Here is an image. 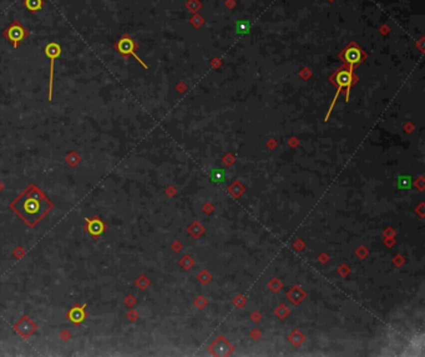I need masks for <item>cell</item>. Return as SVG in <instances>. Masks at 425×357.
I'll return each mask as SVG.
<instances>
[{"label": "cell", "mask_w": 425, "mask_h": 357, "mask_svg": "<svg viewBox=\"0 0 425 357\" xmlns=\"http://www.w3.org/2000/svg\"><path fill=\"white\" fill-rule=\"evenodd\" d=\"M10 208L27 223L35 226L53 209L44 193L34 184H30L22 193L10 204Z\"/></svg>", "instance_id": "cell-1"}, {"label": "cell", "mask_w": 425, "mask_h": 357, "mask_svg": "<svg viewBox=\"0 0 425 357\" xmlns=\"http://www.w3.org/2000/svg\"><path fill=\"white\" fill-rule=\"evenodd\" d=\"M137 49H138L137 41H136L134 38H131L129 34H124V35L120 36L119 40L114 44V50L116 51V53L120 54L123 58L127 59V58H130V56H132V58L136 59V61H137L138 64H141L144 67H145V69H147V65L141 60V58H138L137 54H136V50Z\"/></svg>", "instance_id": "cell-2"}, {"label": "cell", "mask_w": 425, "mask_h": 357, "mask_svg": "<svg viewBox=\"0 0 425 357\" xmlns=\"http://www.w3.org/2000/svg\"><path fill=\"white\" fill-rule=\"evenodd\" d=\"M30 36V31L24 27L19 20L11 21L9 27L3 31V38L5 39L14 49H18L22 41L27 40Z\"/></svg>", "instance_id": "cell-3"}, {"label": "cell", "mask_w": 425, "mask_h": 357, "mask_svg": "<svg viewBox=\"0 0 425 357\" xmlns=\"http://www.w3.org/2000/svg\"><path fill=\"white\" fill-rule=\"evenodd\" d=\"M353 70L354 69H352V67H349V66L343 67V69L339 70V71L334 75L336 82L338 84V90H337L336 95H334L333 102H332V105H330V109L328 110V113L325 115L324 121H328V117H329L330 112H332L334 104H336L337 98H338V96L341 95L342 90L344 89V87L347 89V101H348V98H349V91H350L349 89H350V86H352V82H353Z\"/></svg>", "instance_id": "cell-4"}, {"label": "cell", "mask_w": 425, "mask_h": 357, "mask_svg": "<svg viewBox=\"0 0 425 357\" xmlns=\"http://www.w3.org/2000/svg\"><path fill=\"white\" fill-rule=\"evenodd\" d=\"M61 53H62V49L60 45L58 44V42L53 41V42H49V44L46 45V46L44 47V54L46 55V58L49 59L50 61V78H49V96H48V98H49V101L53 100V90H54V67H55V60L56 59H59L61 56Z\"/></svg>", "instance_id": "cell-5"}, {"label": "cell", "mask_w": 425, "mask_h": 357, "mask_svg": "<svg viewBox=\"0 0 425 357\" xmlns=\"http://www.w3.org/2000/svg\"><path fill=\"white\" fill-rule=\"evenodd\" d=\"M365 58H367L365 53L356 44V42H352V44L348 45L341 54L342 61L344 62V64L349 65V67H352V69H354V66H357V65L361 64Z\"/></svg>", "instance_id": "cell-6"}, {"label": "cell", "mask_w": 425, "mask_h": 357, "mask_svg": "<svg viewBox=\"0 0 425 357\" xmlns=\"http://www.w3.org/2000/svg\"><path fill=\"white\" fill-rule=\"evenodd\" d=\"M86 231L87 233L90 235H92V237H100L101 234L105 232V224L103 222H101L99 218H92V219H90V218H86Z\"/></svg>", "instance_id": "cell-7"}, {"label": "cell", "mask_w": 425, "mask_h": 357, "mask_svg": "<svg viewBox=\"0 0 425 357\" xmlns=\"http://www.w3.org/2000/svg\"><path fill=\"white\" fill-rule=\"evenodd\" d=\"M86 317V313H85V305L84 306H76V308L72 309V311L69 313V320L74 324H80L83 322Z\"/></svg>", "instance_id": "cell-8"}, {"label": "cell", "mask_w": 425, "mask_h": 357, "mask_svg": "<svg viewBox=\"0 0 425 357\" xmlns=\"http://www.w3.org/2000/svg\"><path fill=\"white\" fill-rule=\"evenodd\" d=\"M22 5L31 14H36L44 8V0H22Z\"/></svg>", "instance_id": "cell-9"}, {"label": "cell", "mask_w": 425, "mask_h": 357, "mask_svg": "<svg viewBox=\"0 0 425 357\" xmlns=\"http://www.w3.org/2000/svg\"><path fill=\"white\" fill-rule=\"evenodd\" d=\"M16 325H18V326L24 327V328H20V330H18V333L24 337H28L30 334L34 333V330H35V326L33 325V322H30L29 320H28V317H22V320H20V321H19Z\"/></svg>", "instance_id": "cell-10"}, {"label": "cell", "mask_w": 425, "mask_h": 357, "mask_svg": "<svg viewBox=\"0 0 425 357\" xmlns=\"http://www.w3.org/2000/svg\"><path fill=\"white\" fill-rule=\"evenodd\" d=\"M211 178L214 182L216 183H220V182H223L225 181V172L222 171V169L217 168V169H214L211 173Z\"/></svg>", "instance_id": "cell-11"}, {"label": "cell", "mask_w": 425, "mask_h": 357, "mask_svg": "<svg viewBox=\"0 0 425 357\" xmlns=\"http://www.w3.org/2000/svg\"><path fill=\"white\" fill-rule=\"evenodd\" d=\"M236 31L239 34H248L249 33V24L246 21H241L239 22V25H237L236 28Z\"/></svg>", "instance_id": "cell-12"}]
</instances>
